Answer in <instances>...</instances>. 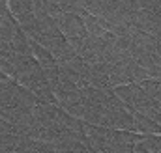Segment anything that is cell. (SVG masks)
Segmentation results:
<instances>
[{
    "mask_svg": "<svg viewBox=\"0 0 161 153\" xmlns=\"http://www.w3.org/2000/svg\"><path fill=\"white\" fill-rule=\"evenodd\" d=\"M135 116V131L139 135H161V125L152 119L150 116L146 114H133Z\"/></svg>",
    "mask_w": 161,
    "mask_h": 153,
    "instance_id": "obj_1",
    "label": "cell"
},
{
    "mask_svg": "<svg viewBox=\"0 0 161 153\" xmlns=\"http://www.w3.org/2000/svg\"><path fill=\"white\" fill-rule=\"evenodd\" d=\"M141 86L144 88V92L154 99L161 103V78H146L141 82Z\"/></svg>",
    "mask_w": 161,
    "mask_h": 153,
    "instance_id": "obj_2",
    "label": "cell"
}]
</instances>
